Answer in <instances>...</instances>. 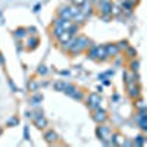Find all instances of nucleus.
I'll return each instance as SVG.
<instances>
[{
    "mask_svg": "<svg viewBox=\"0 0 147 147\" xmlns=\"http://www.w3.org/2000/svg\"><path fill=\"white\" fill-rule=\"evenodd\" d=\"M96 134H97V137H99V140L106 144V146H112V128L105 125V124H99V127H97L96 129Z\"/></svg>",
    "mask_w": 147,
    "mask_h": 147,
    "instance_id": "f257e3e1",
    "label": "nucleus"
},
{
    "mask_svg": "<svg viewBox=\"0 0 147 147\" xmlns=\"http://www.w3.org/2000/svg\"><path fill=\"white\" fill-rule=\"evenodd\" d=\"M13 35H15V38H18V40H22L24 37H27V35H28V31H27V28L19 27V28H16V30L13 31Z\"/></svg>",
    "mask_w": 147,
    "mask_h": 147,
    "instance_id": "2eb2a0df",
    "label": "nucleus"
},
{
    "mask_svg": "<svg viewBox=\"0 0 147 147\" xmlns=\"http://www.w3.org/2000/svg\"><path fill=\"white\" fill-rule=\"evenodd\" d=\"M40 44V38L37 35H30V38H27L25 41V49L27 50H34V49H37Z\"/></svg>",
    "mask_w": 147,
    "mask_h": 147,
    "instance_id": "9d476101",
    "label": "nucleus"
},
{
    "mask_svg": "<svg viewBox=\"0 0 147 147\" xmlns=\"http://www.w3.org/2000/svg\"><path fill=\"white\" fill-rule=\"evenodd\" d=\"M16 124H19V119H18V118H12L10 121H7V125H9V127L16 125Z\"/></svg>",
    "mask_w": 147,
    "mask_h": 147,
    "instance_id": "a878e982",
    "label": "nucleus"
},
{
    "mask_svg": "<svg viewBox=\"0 0 147 147\" xmlns=\"http://www.w3.org/2000/svg\"><path fill=\"white\" fill-rule=\"evenodd\" d=\"M37 74H38V75H46V74H47V68L44 65H40L38 69H37Z\"/></svg>",
    "mask_w": 147,
    "mask_h": 147,
    "instance_id": "393cba45",
    "label": "nucleus"
},
{
    "mask_svg": "<svg viewBox=\"0 0 147 147\" xmlns=\"http://www.w3.org/2000/svg\"><path fill=\"white\" fill-rule=\"evenodd\" d=\"M63 31L65 30L62 28V25H56V24H53V25H52V35L55 37V38H57V37L62 34Z\"/></svg>",
    "mask_w": 147,
    "mask_h": 147,
    "instance_id": "dca6fc26",
    "label": "nucleus"
},
{
    "mask_svg": "<svg viewBox=\"0 0 147 147\" xmlns=\"http://www.w3.org/2000/svg\"><path fill=\"white\" fill-rule=\"evenodd\" d=\"M124 52H125V55H127L129 59H136V56H137V50H136L134 47H131V46H128Z\"/></svg>",
    "mask_w": 147,
    "mask_h": 147,
    "instance_id": "aec40b11",
    "label": "nucleus"
},
{
    "mask_svg": "<svg viewBox=\"0 0 147 147\" xmlns=\"http://www.w3.org/2000/svg\"><path fill=\"white\" fill-rule=\"evenodd\" d=\"M128 2H131V3H134V5H137V3L140 2V0H128Z\"/></svg>",
    "mask_w": 147,
    "mask_h": 147,
    "instance_id": "c756f323",
    "label": "nucleus"
},
{
    "mask_svg": "<svg viewBox=\"0 0 147 147\" xmlns=\"http://www.w3.org/2000/svg\"><path fill=\"white\" fill-rule=\"evenodd\" d=\"M74 38H75L77 44L81 47V50H82V52H85V50H87V49L93 44V43H91V40L88 38V37H85V35H75Z\"/></svg>",
    "mask_w": 147,
    "mask_h": 147,
    "instance_id": "0eeeda50",
    "label": "nucleus"
},
{
    "mask_svg": "<svg viewBox=\"0 0 147 147\" xmlns=\"http://www.w3.org/2000/svg\"><path fill=\"white\" fill-rule=\"evenodd\" d=\"M121 13H122L121 6L116 5V3H112V6H110V15H112V18H113V16H119Z\"/></svg>",
    "mask_w": 147,
    "mask_h": 147,
    "instance_id": "f3484780",
    "label": "nucleus"
},
{
    "mask_svg": "<svg viewBox=\"0 0 147 147\" xmlns=\"http://www.w3.org/2000/svg\"><path fill=\"white\" fill-rule=\"evenodd\" d=\"M44 140H46L49 144H53V143L57 141V134H56L53 129H49V131L44 132Z\"/></svg>",
    "mask_w": 147,
    "mask_h": 147,
    "instance_id": "ddd939ff",
    "label": "nucleus"
},
{
    "mask_svg": "<svg viewBox=\"0 0 147 147\" xmlns=\"http://www.w3.org/2000/svg\"><path fill=\"white\" fill-rule=\"evenodd\" d=\"M2 134H3V129H2V128H0V136H2Z\"/></svg>",
    "mask_w": 147,
    "mask_h": 147,
    "instance_id": "7c9ffc66",
    "label": "nucleus"
},
{
    "mask_svg": "<svg viewBox=\"0 0 147 147\" xmlns=\"http://www.w3.org/2000/svg\"><path fill=\"white\" fill-rule=\"evenodd\" d=\"M93 119L94 122H97V124H105V122L107 121V113H106V110L100 109V107H97L93 110Z\"/></svg>",
    "mask_w": 147,
    "mask_h": 147,
    "instance_id": "423d86ee",
    "label": "nucleus"
},
{
    "mask_svg": "<svg viewBox=\"0 0 147 147\" xmlns=\"http://www.w3.org/2000/svg\"><path fill=\"white\" fill-rule=\"evenodd\" d=\"M27 31H28V34H31V35H35V28L34 27H31V28H27Z\"/></svg>",
    "mask_w": 147,
    "mask_h": 147,
    "instance_id": "bb28decb",
    "label": "nucleus"
},
{
    "mask_svg": "<svg viewBox=\"0 0 147 147\" xmlns=\"http://www.w3.org/2000/svg\"><path fill=\"white\" fill-rule=\"evenodd\" d=\"M116 46H118L119 50L122 52V50H125V49H127L129 44H128V40H121V41H118V43H116Z\"/></svg>",
    "mask_w": 147,
    "mask_h": 147,
    "instance_id": "4be33fe9",
    "label": "nucleus"
},
{
    "mask_svg": "<svg viewBox=\"0 0 147 147\" xmlns=\"http://www.w3.org/2000/svg\"><path fill=\"white\" fill-rule=\"evenodd\" d=\"M85 102H87V106L88 109L94 110L97 107H100V102H102V97L97 94V93H90L87 96V99H85Z\"/></svg>",
    "mask_w": 147,
    "mask_h": 147,
    "instance_id": "7ed1b4c3",
    "label": "nucleus"
},
{
    "mask_svg": "<svg viewBox=\"0 0 147 147\" xmlns=\"http://www.w3.org/2000/svg\"><path fill=\"white\" fill-rule=\"evenodd\" d=\"M127 91H128V96L132 100L141 96V87H140V84L137 81H132V82L127 84Z\"/></svg>",
    "mask_w": 147,
    "mask_h": 147,
    "instance_id": "f03ea898",
    "label": "nucleus"
},
{
    "mask_svg": "<svg viewBox=\"0 0 147 147\" xmlns=\"http://www.w3.org/2000/svg\"><path fill=\"white\" fill-rule=\"evenodd\" d=\"M134 144H137V146H147L146 137H144V136H138V137H137V140L134 141Z\"/></svg>",
    "mask_w": 147,
    "mask_h": 147,
    "instance_id": "5701e85b",
    "label": "nucleus"
},
{
    "mask_svg": "<svg viewBox=\"0 0 147 147\" xmlns=\"http://www.w3.org/2000/svg\"><path fill=\"white\" fill-rule=\"evenodd\" d=\"M38 87H40V82H38V81H37V80H30V82H28V90H30L31 93L38 91Z\"/></svg>",
    "mask_w": 147,
    "mask_h": 147,
    "instance_id": "a211bd4d",
    "label": "nucleus"
},
{
    "mask_svg": "<svg viewBox=\"0 0 147 147\" xmlns=\"http://www.w3.org/2000/svg\"><path fill=\"white\" fill-rule=\"evenodd\" d=\"M57 16L62 19H72V13L69 10V6H60L57 9Z\"/></svg>",
    "mask_w": 147,
    "mask_h": 147,
    "instance_id": "f8f14e48",
    "label": "nucleus"
},
{
    "mask_svg": "<svg viewBox=\"0 0 147 147\" xmlns=\"http://www.w3.org/2000/svg\"><path fill=\"white\" fill-rule=\"evenodd\" d=\"M138 69H140V62H138V60H136V59H132L131 63H129V71L138 72Z\"/></svg>",
    "mask_w": 147,
    "mask_h": 147,
    "instance_id": "412c9836",
    "label": "nucleus"
},
{
    "mask_svg": "<svg viewBox=\"0 0 147 147\" xmlns=\"http://www.w3.org/2000/svg\"><path fill=\"white\" fill-rule=\"evenodd\" d=\"M32 124H34V127H37L38 129H44L49 125V122L44 118L43 112H37V115H34V118H32Z\"/></svg>",
    "mask_w": 147,
    "mask_h": 147,
    "instance_id": "20e7f679",
    "label": "nucleus"
},
{
    "mask_svg": "<svg viewBox=\"0 0 147 147\" xmlns=\"http://www.w3.org/2000/svg\"><path fill=\"white\" fill-rule=\"evenodd\" d=\"M134 100H136L134 106H136V109H137V110H146V103H144V100L141 99V96H140V97H137V99H134Z\"/></svg>",
    "mask_w": 147,
    "mask_h": 147,
    "instance_id": "6ab92c4d",
    "label": "nucleus"
},
{
    "mask_svg": "<svg viewBox=\"0 0 147 147\" xmlns=\"http://www.w3.org/2000/svg\"><path fill=\"white\" fill-rule=\"evenodd\" d=\"M40 10V5H35L34 6V12H38Z\"/></svg>",
    "mask_w": 147,
    "mask_h": 147,
    "instance_id": "c85d7f7f",
    "label": "nucleus"
},
{
    "mask_svg": "<svg viewBox=\"0 0 147 147\" xmlns=\"http://www.w3.org/2000/svg\"><path fill=\"white\" fill-rule=\"evenodd\" d=\"M125 141H127V138H125L124 134H121V132H113V134H112V144H113V146L122 147V146L125 144Z\"/></svg>",
    "mask_w": 147,
    "mask_h": 147,
    "instance_id": "9b49d317",
    "label": "nucleus"
},
{
    "mask_svg": "<svg viewBox=\"0 0 147 147\" xmlns=\"http://www.w3.org/2000/svg\"><path fill=\"white\" fill-rule=\"evenodd\" d=\"M109 56L106 53V49L105 46H96V59L94 60H99V62H105V60H107Z\"/></svg>",
    "mask_w": 147,
    "mask_h": 147,
    "instance_id": "6e6552de",
    "label": "nucleus"
},
{
    "mask_svg": "<svg viewBox=\"0 0 147 147\" xmlns=\"http://www.w3.org/2000/svg\"><path fill=\"white\" fill-rule=\"evenodd\" d=\"M0 63H2V65L5 63V59H3V55L2 53H0Z\"/></svg>",
    "mask_w": 147,
    "mask_h": 147,
    "instance_id": "cd10ccee",
    "label": "nucleus"
},
{
    "mask_svg": "<svg viewBox=\"0 0 147 147\" xmlns=\"http://www.w3.org/2000/svg\"><path fill=\"white\" fill-rule=\"evenodd\" d=\"M63 93H66L68 96L74 97V99H77V100H82V97H84L82 91L78 90V88H75V87H74V85H71V84H66V85H65Z\"/></svg>",
    "mask_w": 147,
    "mask_h": 147,
    "instance_id": "39448f33",
    "label": "nucleus"
},
{
    "mask_svg": "<svg viewBox=\"0 0 147 147\" xmlns=\"http://www.w3.org/2000/svg\"><path fill=\"white\" fill-rule=\"evenodd\" d=\"M105 49H106V53H107L109 57H116V56L121 53V50L118 49L116 43H107V44L105 46Z\"/></svg>",
    "mask_w": 147,
    "mask_h": 147,
    "instance_id": "1a4fd4ad",
    "label": "nucleus"
},
{
    "mask_svg": "<svg viewBox=\"0 0 147 147\" xmlns=\"http://www.w3.org/2000/svg\"><path fill=\"white\" fill-rule=\"evenodd\" d=\"M65 85H66V82L59 81V82H56V84H55V88H56L57 91H63V90H65Z\"/></svg>",
    "mask_w": 147,
    "mask_h": 147,
    "instance_id": "b1692460",
    "label": "nucleus"
},
{
    "mask_svg": "<svg viewBox=\"0 0 147 147\" xmlns=\"http://www.w3.org/2000/svg\"><path fill=\"white\" fill-rule=\"evenodd\" d=\"M41 100H43V94L37 93V91H34V93L31 94V97H30V103H31L32 106H37L38 103H41Z\"/></svg>",
    "mask_w": 147,
    "mask_h": 147,
    "instance_id": "4468645a",
    "label": "nucleus"
}]
</instances>
